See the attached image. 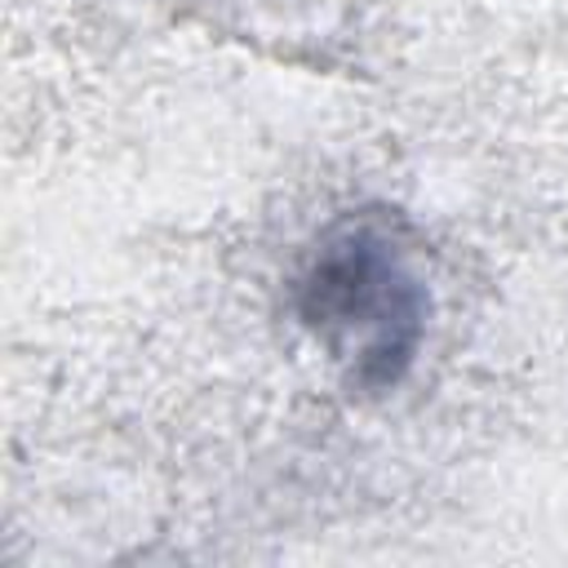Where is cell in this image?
<instances>
[{
	"mask_svg": "<svg viewBox=\"0 0 568 568\" xmlns=\"http://www.w3.org/2000/svg\"><path fill=\"white\" fill-rule=\"evenodd\" d=\"M306 320L355 359L359 377H395L390 355H408L417 328V293L382 240L351 235L315 262L306 284Z\"/></svg>",
	"mask_w": 568,
	"mask_h": 568,
	"instance_id": "1",
	"label": "cell"
}]
</instances>
